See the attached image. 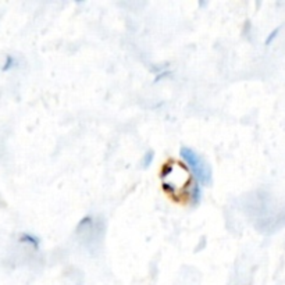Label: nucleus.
<instances>
[{"label": "nucleus", "instance_id": "obj_1", "mask_svg": "<svg viewBox=\"0 0 285 285\" xmlns=\"http://www.w3.org/2000/svg\"><path fill=\"white\" fill-rule=\"evenodd\" d=\"M181 156L185 163L189 166L191 171L194 172L199 184L209 185L212 182V168L194 149L186 148V146L181 148Z\"/></svg>", "mask_w": 285, "mask_h": 285}]
</instances>
